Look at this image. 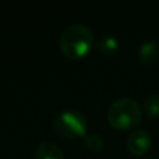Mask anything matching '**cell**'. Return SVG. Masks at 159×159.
Instances as JSON below:
<instances>
[{
	"instance_id": "cell-1",
	"label": "cell",
	"mask_w": 159,
	"mask_h": 159,
	"mask_svg": "<svg viewBox=\"0 0 159 159\" xmlns=\"http://www.w3.org/2000/svg\"><path fill=\"white\" fill-rule=\"evenodd\" d=\"M94 43L92 31L82 24H72L65 27L58 39L61 52L70 60H80L86 56Z\"/></svg>"
},
{
	"instance_id": "cell-2",
	"label": "cell",
	"mask_w": 159,
	"mask_h": 159,
	"mask_svg": "<svg viewBox=\"0 0 159 159\" xmlns=\"http://www.w3.org/2000/svg\"><path fill=\"white\" fill-rule=\"evenodd\" d=\"M107 119L109 124L116 129H132L140 123L142 109L134 99L129 97H122L108 107Z\"/></svg>"
},
{
	"instance_id": "cell-3",
	"label": "cell",
	"mask_w": 159,
	"mask_h": 159,
	"mask_svg": "<svg viewBox=\"0 0 159 159\" xmlns=\"http://www.w3.org/2000/svg\"><path fill=\"white\" fill-rule=\"evenodd\" d=\"M52 127L58 135L72 139L86 134L87 119L77 111H63L53 119Z\"/></svg>"
},
{
	"instance_id": "cell-4",
	"label": "cell",
	"mask_w": 159,
	"mask_h": 159,
	"mask_svg": "<svg viewBox=\"0 0 159 159\" xmlns=\"http://www.w3.org/2000/svg\"><path fill=\"white\" fill-rule=\"evenodd\" d=\"M152 145L150 134L145 129H135L127 138V148L135 155L145 154Z\"/></svg>"
},
{
	"instance_id": "cell-5",
	"label": "cell",
	"mask_w": 159,
	"mask_h": 159,
	"mask_svg": "<svg viewBox=\"0 0 159 159\" xmlns=\"http://www.w3.org/2000/svg\"><path fill=\"white\" fill-rule=\"evenodd\" d=\"M138 58L144 65H153L159 61V42L149 40L143 42L138 48Z\"/></svg>"
},
{
	"instance_id": "cell-6",
	"label": "cell",
	"mask_w": 159,
	"mask_h": 159,
	"mask_svg": "<svg viewBox=\"0 0 159 159\" xmlns=\"http://www.w3.org/2000/svg\"><path fill=\"white\" fill-rule=\"evenodd\" d=\"M35 159H63V152L53 142H41L35 149Z\"/></svg>"
},
{
	"instance_id": "cell-7",
	"label": "cell",
	"mask_w": 159,
	"mask_h": 159,
	"mask_svg": "<svg viewBox=\"0 0 159 159\" xmlns=\"http://www.w3.org/2000/svg\"><path fill=\"white\" fill-rule=\"evenodd\" d=\"M96 47L104 55H113L114 52H117L119 43L118 40L113 36H102L96 41Z\"/></svg>"
},
{
	"instance_id": "cell-8",
	"label": "cell",
	"mask_w": 159,
	"mask_h": 159,
	"mask_svg": "<svg viewBox=\"0 0 159 159\" xmlns=\"http://www.w3.org/2000/svg\"><path fill=\"white\" fill-rule=\"evenodd\" d=\"M144 114L148 118H155L159 116V94H150L147 97L143 104Z\"/></svg>"
},
{
	"instance_id": "cell-9",
	"label": "cell",
	"mask_w": 159,
	"mask_h": 159,
	"mask_svg": "<svg viewBox=\"0 0 159 159\" xmlns=\"http://www.w3.org/2000/svg\"><path fill=\"white\" fill-rule=\"evenodd\" d=\"M83 144L91 152H99L103 148V140L97 133H86L83 135Z\"/></svg>"
}]
</instances>
